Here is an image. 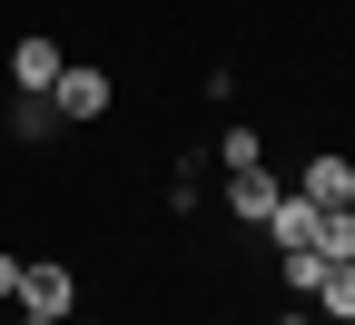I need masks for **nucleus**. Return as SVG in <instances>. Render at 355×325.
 I'll return each mask as SVG.
<instances>
[{
	"label": "nucleus",
	"mask_w": 355,
	"mask_h": 325,
	"mask_svg": "<svg viewBox=\"0 0 355 325\" xmlns=\"http://www.w3.org/2000/svg\"><path fill=\"white\" fill-rule=\"evenodd\" d=\"M217 158H227V168H257V158H266V138H257V128H227V148H217Z\"/></svg>",
	"instance_id": "10"
},
{
	"label": "nucleus",
	"mask_w": 355,
	"mask_h": 325,
	"mask_svg": "<svg viewBox=\"0 0 355 325\" xmlns=\"http://www.w3.org/2000/svg\"><path fill=\"white\" fill-rule=\"evenodd\" d=\"M10 325H69V315H10Z\"/></svg>",
	"instance_id": "13"
},
{
	"label": "nucleus",
	"mask_w": 355,
	"mask_h": 325,
	"mask_svg": "<svg viewBox=\"0 0 355 325\" xmlns=\"http://www.w3.org/2000/svg\"><path fill=\"white\" fill-rule=\"evenodd\" d=\"M316 227H326V207L306 197V188H286L277 207H266V237H277V247H316Z\"/></svg>",
	"instance_id": "2"
},
{
	"label": "nucleus",
	"mask_w": 355,
	"mask_h": 325,
	"mask_svg": "<svg viewBox=\"0 0 355 325\" xmlns=\"http://www.w3.org/2000/svg\"><path fill=\"white\" fill-rule=\"evenodd\" d=\"M50 109L60 118H109V69H60L50 79Z\"/></svg>",
	"instance_id": "1"
},
{
	"label": "nucleus",
	"mask_w": 355,
	"mask_h": 325,
	"mask_svg": "<svg viewBox=\"0 0 355 325\" xmlns=\"http://www.w3.org/2000/svg\"><path fill=\"white\" fill-rule=\"evenodd\" d=\"M60 69H69V60H60V39H40V30L10 50V79H20V89H40V99H50V79H60Z\"/></svg>",
	"instance_id": "5"
},
{
	"label": "nucleus",
	"mask_w": 355,
	"mask_h": 325,
	"mask_svg": "<svg viewBox=\"0 0 355 325\" xmlns=\"http://www.w3.org/2000/svg\"><path fill=\"white\" fill-rule=\"evenodd\" d=\"M69 266H20V315H69Z\"/></svg>",
	"instance_id": "4"
},
{
	"label": "nucleus",
	"mask_w": 355,
	"mask_h": 325,
	"mask_svg": "<svg viewBox=\"0 0 355 325\" xmlns=\"http://www.w3.org/2000/svg\"><path fill=\"white\" fill-rule=\"evenodd\" d=\"M316 315H355V266H326V286H316Z\"/></svg>",
	"instance_id": "8"
},
{
	"label": "nucleus",
	"mask_w": 355,
	"mask_h": 325,
	"mask_svg": "<svg viewBox=\"0 0 355 325\" xmlns=\"http://www.w3.org/2000/svg\"><path fill=\"white\" fill-rule=\"evenodd\" d=\"M316 207H355V158H306V177H296Z\"/></svg>",
	"instance_id": "6"
},
{
	"label": "nucleus",
	"mask_w": 355,
	"mask_h": 325,
	"mask_svg": "<svg viewBox=\"0 0 355 325\" xmlns=\"http://www.w3.org/2000/svg\"><path fill=\"white\" fill-rule=\"evenodd\" d=\"M277 325H316V315H306V296H296V315H277Z\"/></svg>",
	"instance_id": "12"
},
{
	"label": "nucleus",
	"mask_w": 355,
	"mask_h": 325,
	"mask_svg": "<svg viewBox=\"0 0 355 325\" xmlns=\"http://www.w3.org/2000/svg\"><path fill=\"white\" fill-rule=\"evenodd\" d=\"M277 197H286V188H277V168H266V158H257V168H227V207H237L247 227H266Z\"/></svg>",
	"instance_id": "3"
},
{
	"label": "nucleus",
	"mask_w": 355,
	"mask_h": 325,
	"mask_svg": "<svg viewBox=\"0 0 355 325\" xmlns=\"http://www.w3.org/2000/svg\"><path fill=\"white\" fill-rule=\"evenodd\" d=\"M316 286H326V256H316V247H286V296L316 306Z\"/></svg>",
	"instance_id": "7"
},
{
	"label": "nucleus",
	"mask_w": 355,
	"mask_h": 325,
	"mask_svg": "<svg viewBox=\"0 0 355 325\" xmlns=\"http://www.w3.org/2000/svg\"><path fill=\"white\" fill-rule=\"evenodd\" d=\"M50 118H60V109L40 99V89H20V138H50Z\"/></svg>",
	"instance_id": "9"
},
{
	"label": "nucleus",
	"mask_w": 355,
	"mask_h": 325,
	"mask_svg": "<svg viewBox=\"0 0 355 325\" xmlns=\"http://www.w3.org/2000/svg\"><path fill=\"white\" fill-rule=\"evenodd\" d=\"M0 296H20V256H0Z\"/></svg>",
	"instance_id": "11"
}]
</instances>
